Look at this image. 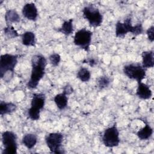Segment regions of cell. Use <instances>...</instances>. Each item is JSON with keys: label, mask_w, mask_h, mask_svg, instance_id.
Wrapping results in <instances>:
<instances>
[{"label": "cell", "mask_w": 154, "mask_h": 154, "mask_svg": "<svg viewBox=\"0 0 154 154\" xmlns=\"http://www.w3.org/2000/svg\"><path fill=\"white\" fill-rule=\"evenodd\" d=\"M92 35L93 32L91 31L82 28L75 34L73 43L76 46L88 52L90 50Z\"/></svg>", "instance_id": "8"}, {"label": "cell", "mask_w": 154, "mask_h": 154, "mask_svg": "<svg viewBox=\"0 0 154 154\" xmlns=\"http://www.w3.org/2000/svg\"><path fill=\"white\" fill-rule=\"evenodd\" d=\"M73 92V87L69 85V84H67L66 85L63 89V93H64L66 95H70V94H72Z\"/></svg>", "instance_id": "26"}, {"label": "cell", "mask_w": 154, "mask_h": 154, "mask_svg": "<svg viewBox=\"0 0 154 154\" xmlns=\"http://www.w3.org/2000/svg\"><path fill=\"white\" fill-rule=\"evenodd\" d=\"M49 60L50 63L52 64V66L56 67L59 64L61 61V57L58 54L54 53L51 54L49 57Z\"/></svg>", "instance_id": "24"}, {"label": "cell", "mask_w": 154, "mask_h": 154, "mask_svg": "<svg viewBox=\"0 0 154 154\" xmlns=\"http://www.w3.org/2000/svg\"><path fill=\"white\" fill-rule=\"evenodd\" d=\"M37 142V137L34 134H25L22 140V144L28 149H32Z\"/></svg>", "instance_id": "16"}, {"label": "cell", "mask_w": 154, "mask_h": 154, "mask_svg": "<svg viewBox=\"0 0 154 154\" xmlns=\"http://www.w3.org/2000/svg\"><path fill=\"white\" fill-rule=\"evenodd\" d=\"M136 95L141 99H149L152 96V91L149 85L142 82L141 81L138 82Z\"/></svg>", "instance_id": "12"}, {"label": "cell", "mask_w": 154, "mask_h": 154, "mask_svg": "<svg viewBox=\"0 0 154 154\" xmlns=\"http://www.w3.org/2000/svg\"><path fill=\"white\" fill-rule=\"evenodd\" d=\"M45 95L43 93H34L31 102V107L28 111V117L33 121L40 119L41 110L44 108L45 104Z\"/></svg>", "instance_id": "3"}, {"label": "cell", "mask_w": 154, "mask_h": 154, "mask_svg": "<svg viewBox=\"0 0 154 154\" xmlns=\"http://www.w3.org/2000/svg\"><path fill=\"white\" fill-rule=\"evenodd\" d=\"M128 32L132 33L134 35L141 34L143 32V28L141 23H137L135 26L132 25V19L130 17L125 19L123 22L120 20L116 24V36L119 38H123Z\"/></svg>", "instance_id": "2"}, {"label": "cell", "mask_w": 154, "mask_h": 154, "mask_svg": "<svg viewBox=\"0 0 154 154\" xmlns=\"http://www.w3.org/2000/svg\"><path fill=\"white\" fill-rule=\"evenodd\" d=\"M142 57V66L147 69L148 68H152L154 66V57L153 51H144L141 54Z\"/></svg>", "instance_id": "13"}, {"label": "cell", "mask_w": 154, "mask_h": 154, "mask_svg": "<svg viewBox=\"0 0 154 154\" xmlns=\"http://www.w3.org/2000/svg\"><path fill=\"white\" fill-rule=\"evenodd\" d=\"M63 138V135L60 132H52L46 135L45 142L51 153L56 154L64 153L61 149Z\"/></svg>", "instance_id": "9"}, {"label": "cell", "mask_w": 154, "mask_h": 154, "mask_svg": "<svg viewBox=\"0 0 154 154\" xmlns=\"http://www.w3.org/2000/svg\"><path fill=\"white\" fill-rule=\"evenodd\" d=\"M4 33L8 38H14L19 36L17 31L12 25H7L4 28Z\"/></svg>", "instance_id": "23"}, {"label": "cell", "mask_w": 154, "mask_h": 154, "mask_svg": "<svg viewBox=\"0 0 154 154\" xmlns=\"http://www.w3.org/2000/svg\"><path fill=\"white\" fill-rule=\"evenodd\" d=\"M22 43L26 46H35L36 40L35 35L31 31H26L22 34Z\"/></svg>", "instance_id": "15"}, {"label": "cell", "mask_w": 154, "mask_h": 154, "mask_svg": "<svg viewBox=\"0 0 154 154\" xmlns=\"http://www.w3.org/2000/svg\"><path fill=\"white\" fill-rule=\"evenodd\" d=\"M83 63H87L91 67H94L95 65L97 64V61L93 58H90L88 59H85L83 61Z\"/></svg>", "instance_id": "27"}, {"label": "cell", "mask_w": 154, "mask_h": 154, "mask_svg": "<svg viewBox=\"0 0 154 154\" xmlns=\"http://www.w3.org/2000/svg\"><path fill=\"white\" fill-rule=\"evenodd\" d=\"M102 140L103 144L107 147H114L119 146L120 143L119 131L116 125L104 131Z\"/></svg>", "instance_id": "10"}, {"label": "cell", "mask_w": 154, "mask_h": 154, "mask_svg": "<svg viewBox=\"0 0 154 154\" xmlns=\"http://www.w3.org/2000/svg\"><path fill=\"white\" fill-rule=\"evenodd\" d=\"M123 71L126 76L130 79L136 80L137 82H141L146 76V69L139 64H126L123 67Z\"/></svg>", "instance_id": "7"}, {"label": "cell", "mask_w": 154, "mask_h": 154, "mask_svg": "<svg viewBox=\"0 0 154 154\" xmlns=\"http://www.w3.org/2000/svg\"><path fill=\"white\" fill-rule=\"evenodd\" d=\"M83 17L88 22L90 25L96 28L100 26L103 22V16L99 10L93 4L85 6L82 10Z\"/></svg>", "instance_id": "5"}, {"label": "cell", "mask_w": 154, "mask_h": 154, "mask_svg": "<svg viewBox=\"0 0 154 154\" xmlns=\"http://www.w3.org/2000/svg\"><path fill=\"white\" fill-rule=\"evenodd\" d=\"M5 20L7 25H11L13 23H18L20 21V17L18 13L13 9L8 10L5 14Z\"/></svg>", "instance_id": "14"}, {"label": "cell", "mask_w": 154, "mask_h": 154, "mask_svg": "<svg viewBox=\"0 0 154 154\" xmlns=\"http://www.w3.org/2000/svg\"><path fill=\"white\" fill-rule=\"evenodd\" d=\"M153 134V129L147 123L137 132V135L141 140H147L151 137Z\"/></svg>", "instance_id": "17"}, {"label": "cell", "mask_w": 154, "mask_h": 154, "mask_svg": "<svg viewBox=\"0 0 154 154\" xmlns=\"http://www.w3.org/2000/svg\"><path fill=\"white\" fill-rule=\"evenodd\" d=\"M54 100L57 108L60 110L65 109L67 106L68 97L67 95L63 93L57 94L54 97Z\"/></svg>", "instance_id": "19"}, {"label": "cell", "mask_w": 154, "mask_h": 154, "mask_svg": "<svg viewBox=\"0 0 154 154\" xmlns=\"http://www.w3.org/2000/svg\"><path fill=\"white\" fill-rule=\"evenodd\" d=\"M2 142L4 149L2 154H16L17 149V135L10 131H6L2 134Z\"/></svg>", "instance_id": "6"}, {"label": "cell", "mask_w": 154, "mask_h": 154, "mask_svg": "<svg viewBox=\"0 0 154 154\" xmlns=\"http://www.w3.org/2000/svg\"><path fill=\"white\" fill-rule=\"evenodd\" d=\"M77 78L82 82H88L91 78L89 70L85 67H81L77 72Z\"/></svg>", "instance_id": "21"}, {"label": "cell", "mask_w": 154, "mask_h": 154, "mask_svg": "<svg viewBox=\"0 0 154 154\" xmlns=\"http://www.w3.org/2000/svg\"><path fill=\"white\" fill-rule=\"evenodd\" d=\"M23 16L27 19L32 21H35L38 16L37 8L33 2L25 4L22 10Z\"/></svg>", "instance_id": "11"}, {"label": "cell", "mask_w": 154, "mask_h": 154, "mask_svg": "<svg viewBox=\"0 0 154 154\" xmlns=\"http://www.w3.org/2000/svg\"><path fill=\"white\" fill-rule=\"evenodd\" d=\"M146 34L147 38L150 42H153L154 40V26L152 25L146 31Z\"/></svg>", "instance_id": "25"}, {"label": "cell", "mask_w": 154, "mask_h": 154, "mask_svg": "<svg viewBox=\"0 0 154 154\" xmlns=\"http://www.w3.org/2000/svg\"><path fill=\"white\" fill-rule=\"evenodd\" d=\"M46 65L47 60L43 55L37 54L32 57V69L30 79L26 84L29 89H35L37 88L40 81L45 75Z\"/></svg>", "instance_id": "1"}, {"label": "cell", "mask_w": 154, "mask_h": 154, "mask_svg": "<svg viewBox=\"0 0 154 154\" xmlns=\"http://www.w3.org/2000/svg\"><path fill=\"white\" fill-rule=\"evenodd\" d=\"M18 55L10 54L1 55L0 58V77L4 79L7 72L13 74L18 62Z\"/></svg>", "instance_id": "4"}, {"label": "cell", "mask_w": 154, "mask_h": 154, "mask_svg": "<svg viewBox=\"0 0 154 154\" xmlns=\"http://www.w3.org/2000/svg\"><path fill=\"white\" fill-rule=\"evenodd\" d=\"M16 108V105L12 102H6L2 100L0 102V114L1 116L13 112Z\"/></svg>", "instance_id": "18"}, {"label": "cell", "mask_w": 154, "mask_h": 154, "mask_svg": "<svg viewBox=\"0 0 154 154\" xmlns=\"http://www.w3.org/2000/svg\"><path fill=\"white\" fill-rule=\"evenodd\" d=\"M110 78L107 76H102L99 77L96 81L97 85L100 90H102L108 87L110 84Z\"/></svg>", "instance_id": "22"}, {"label": "cell", "mask_w": 154, "mask_h": 154, "mask_svg": "<svg viewBox=\"0 0 154 154\" xmlns=\"http://www.w3.org/2000/svg\"><path fill=\"white\" fill-rule=\"evenodd\" d=\"M58 31L64 34L65 35H69L73 32V19H70L69 20H65L61 28L58 29Z\"/></svg>", "instance_id": "20"}]
</instances>
